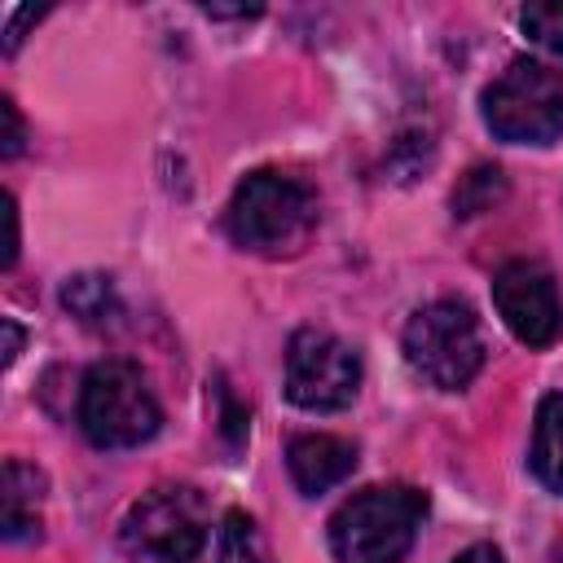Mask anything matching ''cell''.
<instances>
[{"instance_id": "obj_1", "label": "cell", "mask_w": 563, "mask_h": 563, "mask_svg": "<svg viewBox=\"0 0 563 563\" xmlns=\"http://www.w3.org/2000/svg\"><path fill=\"white\" fill-rule=\"evenodd\" d=\"M224 224L251 255H295L317 229V194L299 176L260 167L233 189Z\"/></svg>"}, {"instance_id": "obj_2", "label": "cell", "mask_w": 563, "mask_h": 563, "mask_svg": "<svg viewBox=\"0 0 563 563\" xmlns=\"http://www.w3.org/2000/svg\"><path fill=\"white\" fill-rule=\"evenodd\" d=\"M427 519V493L413 484H369L330 515L339 563H396Z\"/></svg>"}, {"instance_id": "obj_3", "label": "cell", "mask_w": 563, "mask_h": 563, "mask_svg": "<svg viewBox=\"0 0 563 563\" xmlns=\"http://www.w3.org/2000/svg\"><path fill=\"white\" fill-rule=\"evenodd\" d=\"M400 347H405L409 369L422 383L440 387V391H462L484 369V356H488L479 317H475V308L466 299H431V303H422L405 321Z\"/></svg>"}, {"instance_id": "obj_4", "label": "cell", "mask_w": 563, "mask_h": 563, "mask_svg": "<svg viewBox=\"0 0 563 563\" xmlns=\"http://www.w3.org/2000/svg\"><path fill=\"white\" fill-rule=\"evenodd\" d=\"M479 114L497 141L550 145L563 136V70L515 57L479 97Z\"/></svg>"}, {"instance_id": "obj_5", "label": "cell", "mask_w": 563, "mask_h": 563, "mask_svg": "<svg viewBox=\"0 0 563 563\" xmlns=\"http://www.w3.org/2000/svg\"><path fill=\"white\" fill-rule=\"evenodd\" d=\"M163 422L158 396L132 361H97L79 383V427L97 449H136Z\"/></svg>"}, {"instance_id": "obj_6", "label": "cell", "mask_w": 563, "mask_h": 563, "mask_svg": "<svg viewBox=\"0 0 563 563\" xmlns=\"http://www.w3.org/2000/svg\"><path fill=\"white\" fill-rule=\"evenodd\" d=\"M207 501L189 484H158L132 501L123 545L141 563H194L207 545Z\"/></svg>"}, {"instance_id": "obj_7", "label": "cell", "mask_w": 563, "mask_h": 563, "mask_svg": "<svg viewBox=\"0 0 563 563\" xmlns=\"http://www.w3.org/2000/svg\"><path fill=\"white\" fill-rule=\"evenodd\" d=\"M361 387V356L330 330H295L286 343V396L299 409L330 413L352 405Z\"/></svg>"}, {"instance_id": "obj_8", "label": "cell", "mask_w": 563, "mask_h": 563, "mask_svg": "<svg viewBox=\"0 0 563 563\" xmlns=\"http://www.w3.org/2000/svg\"><path fill=\"white\" fill-rule=\"evenodd\" d=\"M493 303L506 330L528 347H550L563 330V303L554 273L537 260H510L493 277Z\"/></svg>"}, {"instance_id": "obj_9", "label": "cell", "mask_w": 563, "mask_h": 563, "mask_svg": "<svg viewBox=\"0 0 563 563\" xmlns=\"http://www.w3.org/2000/svg\"><path fill=\"white\" fill-rule=\"evenodd\" d=\"M286 471L303 497H321L356 471V444L325 431H303L286 444Z\"/></svg>"}, {"instance_id": "obj_10", "label": "cell", "mask_w": 563, "mask_h": 563, "mask_svg": "<svg viewBox=\"0 0 563 563\" xmlns=\"http://www.w3.org/2000/svg\"><path fill=\"white\" fill-rule=\"evenodd\" d=\"M40 501H44V475L26 462H4V537L26 541L40 537Z\"/></svg>"}, {"instance_id": "obj_11", "label": "cell", "mask_w": 563, "mask_h": 563, "mask_svg": "<svg viewBox=\"0 0 563 563\" xmlns=\"http://www.w3.org/2000/svg\"><path fill=\"white\" fill-rule=\"evenodd\" d=\"M528 466H532L537 484H545L550 493H563V391H550L537 405Z\"/></svg>"}, {"instance_id": "obj_12", "label": "cell", "mask_w": 563, "mask_h": 563, "mask_svg": "<svg viewBox=\"0 0 563 563\" xmlns=\"http://www.w3.org/2000/svg\"><path fill=\"white\" fill-rule=\"evenodd\" d=\"M62 303H66L79 321H88V325H101V321H110V317L119 312V299H114L110 277H97V273L70 277V282L62 286Z\"/></svg>"}, {"instance_id": "obj_13", "label": "cell", "mask_w": 563, "mask_h": 563, "mask_svg": "<svg viewBox=\"0 0 563 563\" xmlns=\"http://www.w3.org/2000/svg\"><path fill=\"white\" fill-rule=\"evenodd\" d=\"M506 198V176H501V167H488V163H479V167H471L462 180H457V189H453V216H484V211H493L497 202Z\"/></svg>"}, {"instance_id": "obj_14", "label": "cell", "mask_w": 563, "mask_h": 563, "mask_svg": "<svg viewBox=\"0 0 563 563\" xmlns=\"http://www.w3.org/2000/svg\"><path fill=\"white\" fill-rule=\"evenodd\" d=\"M220 563H268L260 528L246 510H229L220 519Z\"/></svg>"}, {"instance_id": "obj_15", "label": "cell", "mask_w": 563, "mask_h": 563, "mask_svg": "<svg viewBox=\"0 0 563 563\" xmlns=\"http://www.w3.org/2000/svg\"><path fill=\"white\" fill-rule=\"evenodd\" d=\"M519 26H523V35H528L541 53H550V57L563 62V0H537V4H523Z\"/></svg>"}, {"instance_id": "obj_16", "label": "cell", "mask_w": 563, "mask_h": 563, "mask_svg": "<svg viewBox=\"0 0 563 563\" xmlns=\"http://www.w3.org/2000/svg\"><path fill=\"white\" fill-rule=\"evenodd\" d=\"M0 114H4V123H9V128H4V158H13V154L22 150V136H26V132H22V119H18V106H13L9 97L0 101Z\"/></svg>"}, {"instance_id": "obj_17", "label": "cell", "mask_w": 563, "mask_h": 563, "mask_svg": "<svg viewBox=\"0 0 563 563\" xmlns=\"http://www.w3.org/2000/svg\"><path fill=\"white\" fill-rule=\"evenodd\" d=\"M453 563H506V559H501V550L493 541H479V545H466Z\"/></svg>"}, {"instance_id": "obj_18", "label": "cell", "mask_w": 563, "mask_h": 563, "mask_svg": "<svg viewBox=\"0 0 563 563\" xmlns=\"http://www.w3.org/2000/svg\"><path fill=\"white\" fill-rule=\"evenodd\" d=\"M26 22H35V9H18V13H13L9 31H4V48H9V53L18 48V40H22V26H26Z\"/></svg>"}, {"instance_id": "obj_19", "label": "cell", "mask_w": 563, "mask_h": 563, "mask_svg": "<svg viewBox=\"0 0 563 563\" xmlns=\"http://www.w3.org/2000/svg\"><path fill=\"white\" fill-rule=\"evenodd\" d=\"M18 260V202L9 198V251H4V268H13Z\"/></svg>"}, {"instance_id": "obj_20", "label": "cell", "mask_w": 563, "mask_h": 563, "mask_svg": "<svg viewBox=\"0 0 563 563\" xmlns=\"http://www.w3.org/2000/svg\"><path fill=\"white\" fill-rule=\"evenodd\" d=\"M4 334H9V352H4V365H13V361H18V352H22V330H18V321H4Z\"/></svg>"}, {"instance_id": "obj_21", "label": "cell", "mask_w": 563, "mask_h": 563, "mask_svg": "<svg viewBox=\"0 0 563 563\" xmlns=\"http://www.w3.org/2000/svg\"><path fill=\"white\" fill-rule=\"evenodd\" d=\"M207 13L211 18H255L260 9H216V4H207Z\"/></svg>"}, {"instance_id": "obj_22", "label": "cell", "mask_w": 563, "mask_h": 563, "mask_svg": "<svg viewBox=\"0 0 563 563\" xmlns=\"http://www.w3.org/2000/svg\"><path fill=\"white\" fill-rule=\"evenodd\" d=\"M550 563H563V541L554 545V554H550Z\"/></svg>"}]
</instances>
